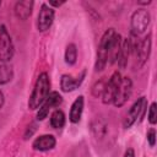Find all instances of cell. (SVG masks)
I'll list each match as a JSON object with an SVG mask.
<instances>
[{"label":"cell","mask_w":157,"mask_h":157,"mask_svg":"<svg viewBox=\"0 0 157 157\" xmlns=\"http://www.w3.org/2000/svg\"><path fill=\"white\" fill-rule=\"evenodd\" d=\"M49 88H50V80L47 72L39 74V76L36 80L33 91L29 96L28 99V108L34 110L40 107V104L44 102L47 96L49 94Z\"/></svg>","instance_id":"6da1fadb"},{"label":"cell","mask_w":157,"mask_h":157,"mask_svg":"<svg viewBox=\"0 0 157 157\" xmlns=\"http://www.w3.org/2000/svg\"><path fill=\"white\" fill-rule=\"evenodd\" d=\"M115 29L114 28H109L107 29L98 44V50H97V59H96V64H94V70L96 71H102L105 65L108 64V55L113 44V40L115 38Z\"/></svg>","instance_id":"7a4b0ae2"},{"label":"cell","mask_w":157,"mask_h":157,"mask_svg":"<svg viewBox=\"0 0 157 157\" xmlns=\"http://www.w3.org/2000/svg\"><path fill=\"white\" fill-rule=\"evenodd\" d=\"M13 53H15V49H13L11 36L7 32L6 27L2 25L0 26V61L2 64L9 63L12 59Z\"/></svg>","instance_id":"3957f363"},{"label":"cell","mask_w":157,"mask_h":157,"mask_svg":"<svg viewBox=\"0 0 157 157\" xmlns=\"http://www.w3.org/2000/svg\"><path fill=\"white\" fill-rule=\"evenodd\" d=\"M151 21V15L147 10L145 9H137L132 15H131V32L135 36H139L141 33H144Z\"/></svg>","instance_id":"277c9868"},{"label":"cell","mask_w":157,"mask_h":157,"mask_svg":"<svg viewBox=\"0 0 157 157\" xmlns=\"http://www.w3.org/2000/svg\"><path fill=\"white\" fill-rule=\"evenodd\" d=\"M121 81V75L119 71H114L113 75L109 77V80L105 82V86H104V90H103V93H102V102L104 104H109V103H113V99L115 97V93H117V90H118V86Z\"/></svg>","instance_id":"5b68a950"},{"label":"cell","mask_w":157,"mask_h":157,"mask_svg":"<svg viewBox=\"0 0 157 157\" xmlns=\"http://www.w3.org/2000/svg\"><path fill=\"white\" fill-rule=\"evenodd\" d=\"M61 102H63V97L59 94V92H56V91L50 92V93L47 96V98L44 99V102L40 104L39 109H38V112H37V119H38V120L45 119V118L48 117L49 112H50L53 108H55V107H58L59 104H61Z\"/></svg>","instance_id":"8992f818"},{"label":"cell","mask_w":157,"mask_h":157,"mask_svg":"<svg viewBox=\"0 0 157 157\" xmlns=\"http://www.w3.org/2000/svg\"><path fill=\"white\" fill-rule=\"evenodd\" d=\"M131 92H132V82L130 80V77L125 76V77H121V81L118 86V90H117V93H115V97L113 99V104L115 107H121L125 104V102L130 98L131 96Z\"/></svg>","instance_id":"52a82bcc"},{"label":"cell","mask_w":157,"mask_h":157,"mask_svg":"<svg viewBox=\"0 0 157 157\" xmlns=\"http://www.w3.org/2000/svg\"><path fill=\"white\" fill-rule=\"evenodd\" d=\"M146 107H147V101H146V98H145V97H140V98L131 105V108L129 109L128 115H126V118H125V120H124V128L129 129V128L137 120V118L144 117V114H145V112H146Z\"/></svg>","instance_id":"ba28073f"},{"label":"cell","mask_w":157,"mask_h":157,"mask_svg":"<svg viewBox=\"0 0 157 157\" xmlns=\"http://www.w3.org/2000/svg\"><path fill=\"white\" fill-rule=\"evenodd\" d=\"M151 44H152L151 33H148L137 44H134L132 43V50H135L136 59L139 61V65H137L139 67H141L148 60V56H150V53H151Z\"/></svg>","instance_id":"9c48e42d"},{"label":"cell","mask_w":157,"mask_h":157,"mask_svg":"<svg viewBox=\"0 0 157 157\" xmlns=\"http://www.w3.org/2000/svg\"><path fill=\"white\" fill-rule=\"evenodd\" d=\"M54 15L55 12L53 7H50L47 4H42L38 17H37V28L39 32H45L52 27L54 21Z\"/></svg>","instance_id":"30bf717a"},{"label":"cell","mask_w":157,"mask_h":157,"mask_svg":"<svg viewBox=\"0 0 157 157\" xmlns=\"http://www.w3.org/2000/svg\"><path fill=\"white\" fill-rule=\"evenodd\" d=\"M85 76H86V69H83L77 76L64 74L61 76V78H60L61 91H64V92H72V91H75L76 88H78L81 86V83L83 82Z\"/></svg>","instance_id":"8fae6325"},{"label":"cell","mask_w":157,"mask_h":157,"mask_svg":"<svg viewBox=\"0 0 157 157\" xmlns=\"http://www.w3.org/2000/svg\"><path fill=\"white\" fill-rule=\"evenodd\" d=\"M132 39L131 38H124L121 40V47H120V52L117 59V63L119 65L120 69H125V66L128 65V60L130 58V54L132 52Z\"/></svg>","instance_id":"7c38bea8"},{"label":"cell","mask_w":157,"mask_h":157,"mask_svg":"<svg viewBox=\"0 0 157 157\" xmlns=\"http://www.w3.org/2000/svg\"><path fill=\"white\" fill-rule=\"evenodd\" d=\"M56 145V140L53 135H49V134H45V135H40L38 136L33 144H32V147L33 150L36 151H49V150H53Z\"/></svg>","instance_id":"4fadbf2b"},{"label":"cell","mask_w":157,"mask_h":157,"mask_svg":"<svg viewBox=\"0 0 157 157\" xmlns=\"http://www.w3.org/2000/svg\"><path fill=\"white\" fill-rule=\"evenodd\" d=\"M33 5L34 2L32 0H22V1H17L15 4V15L17 18L25 21L27 20L33 10Z\"/></svg>","instance_id":"5bb4252c"},{"label":"cell","mask_w":157,"mask_h":157,"mask_svg":"<svg viewBox=\"0 0 157 157\" xmlns=\"http://www.w3.org/2000/svg\"><path fill=\"white\" fill-rule=\"evenodd\" d=\"M83 103H85L83 96H78L72 102L71 108H70V114H69V119L71 123H78L80 121L82 112H83Z\"/></svg>","instance_id":"9a60e30c"},{"label":"cell","mask_w":157,"mask_h":157,"mask_svg":"<svg viewBox=\"0 0 157 157\" xmlns=\"http://www.w3.org/2000/svg\"><path fill=\"white\" fill-rule=\"evenodd\" d=\"M121 40H123L121 36L119 33H117L115 34V38L113 40V44H112L109 55H108V63L109 64L117 63V59H118V55H119V52H120V47H121Z\"/></svg>","instance_id":"2e32d148"},{"label":"cell","mask_w":157,"mask_h":157,"mask_svg":"<svg viewBox=\"0 0 157 157\" xmlns=\"http://www.w3.org/2000/svg\"><path fill=\"white\" fill-rule=\"evenodd\" d=\"M50 125L54 129H61L65 125V114L63 110L56 109L50 115Z\"/></svg>","instance_id":"e0dca14e"},{"label":"cell","mask_w":157,"mask_h":157,"mask_svg":"<svg viewBox=\"0 0 157 157\" xmlns=\"http://www.w3.org/2000/svg\"><path fill=\"white\" fill-rule=\"evenodd\" d=\"M65 63L67 65H74L77 60V48L74 43H70L66 45V49H65Z\"/></svg>","instance_id":"ac0fdd59"},{"label":"cell","mask_w":157,"mask_h":157,"mask_svg":"<svg viewBox=\"0 0 157 157\" xmlns=\"http://www.w3.org/2000/svg\"><path fill=\"white\" fill-rule=\"evenodd\" d=\"M13 77V70L7 64H0V85L10 82Z\"/></svg>","instance_id":"d6986e66"},{"label":"cell","mask_w":157,"mask_h":157,"mask_svg":"<svg viewBox=\"0 0 157 157\" xmlns=\"http://www.w3.org/2000/svg\"><path fill=\"white\" fill-rule=\"evenodd\" d=\"M91 128H92V131L94 132V135H96L97 137H102V136H104V134H105V131H107V129H105V124H104L103 121L98 120V119L94 120V121L92 123Z\"/></svg>","instance_id":"ffe728a7"},{"label":"cell","mask_w":157,"mask_h":157,"mask_svg":"<svg viewBox=\"0 0 157 157\" xmlns=\"http://www.w3.org/2000/svg\"><path fill=\"white\" fill-rule=\"evenodd\" d=\"M105 80H104V77L103 78H101L99 81H97L93 86H92V90H91V92H92V94L94 96V97H101L102 96V93H103V90H104V86H105Z\"/></svg>","instance_id":"44dd1931"},{"label":"cell","mask_w":157,"mask_h":157,"mask_svg":"<svg viewBox=\"0 0 157 157\" xmlns=\"http://www.w3.org/2000/svg\"><path fill=\"white\" fill-rule=\"evenodd\" d=\"M148 121L152 125H155L157 123V104L155 102L151 103V105L148 108Z\"/></svg>","instance_id":"7402d4cb"},{"label":"cell","mask_w":157,"mask_h":157,"mask_svg":"<svg viewBox=\"0 0 157 157\" xmlns=\"http://www.w3.org/2000/svg\"><path fill=\"white\" fill-rule=\"evenodd\" d=\"M147 141H148V144H150L151 147L155 146V144H156V130L153 128H151L147 131Z\"/></svg>","instance_id":"603a6c76"},{"label":"cell","mask_w":157,"mask_h":157,"mask_svg":"<svg viewBox=\"0 0 157 157\" xmlns=\"http://www.w3.org/2000/svg\"><path fill=\"white\" fill-rule=\"evenodd\" d=\"M36 130H37V124H36V123H32L31 125H28V128H27V130H26V132H25V140L29 139V137L34 134Z\"/></svg>","instance_id":"cb8c5ba5"},{"label":"cell","mask_w":157,"mask_h":157,"mask_svg":"<svg viewBox=\"0 0 157 157\" xmlns=\"http://www.w3.org/2000/svg\"><path fill=\"white\" fill-rule=\"evenodd\" d=\"M124 157H135V152L132 148H128L124 153Z\"/></svg>","instance_id":"d4e9b609"},{"label":"cell","mask_w":157,"mask_h":157,"mask_svg":"<svg viewBox=\"0 0 157 157\" xmlns=\"http://www.w3.org/2000/svg\"><path fill=\"white\" fill-rule=\"evenodd\" d=\"M64 2H65V1H53V0H50V1H49V6H55V7H58V6H61Z\"/></svg>","instance_id":"484cf974"},{"label":"cell","mask_w":157,"mask_h":157,"mask_svg":"<svg viewBox=\"0 0 157 157\" xmlns=\"http://www.w3.org/2000/svg\"><path fill=\"white\" fill-rule=\"evenodd\" d=\"M4 102H5V97H4V93H2L1 90H0V109H1L2 105H4Z\"/></svg>","instance_id":"4316f807"},{"label":"cell","mask_w":157,"mask_h":157,"mask_svg":"<svg viewBox=\"0 0 157 157\" xmlns=\"http://www.w3.org/2000/svg\"><path fill=\"white\" fill-rule=\"evenodd\" d=\"M137 4H140V5H148V4H151V1L148 0V1H137Z\"/></svg>","instance_id":"83f0119b"},{"label":"cell","mask_w":157,"mask_h":157,"mask_svg":"<svg viewBox=\"0 0 157 157\" xmlns=\"http://www.w3.org/2000/svg\"><path fill=\"white\" fill-rule=\"evenodd\" d=\"M0 6H1V1H0Z\"/></svg>","instance_id":"f1b7e54d"}]
</instances>
